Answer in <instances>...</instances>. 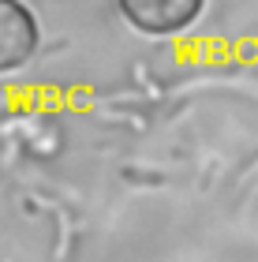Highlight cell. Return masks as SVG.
Here are the masks:
<instances>
[{
  "label": "cell",
  "mask_w": 258,
  "mask_h": 262,
  "mask_svg": "<svg viewBox=\"0 0 258 262\" xmlns=\"http://www.w3.org/2000/svg\"><path fill=\"white\" fill-rule=\"evenodd\" d=\"M202 4L206 0H120V11L135 30L169 38V34H180L191 27Z\"/></svg>",
  "instance_id": "obj_1"
},
{
  "label": "cell",
  "mask_w": 258,
  "mask_h": 262,
  "mask_svg": "<svg viewBox=\"0 0 258 262\" xmlns=\"http://www.w3.org/2000/svg\"><path fill=\"white\" fill-rule=\"evenodd\" d=\"M38 49V19L22 0H0V71L22 68Z\"/></svg>",
  "instance_id": "obj_2"
}]
</instances>
